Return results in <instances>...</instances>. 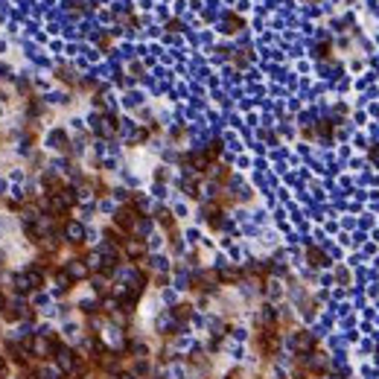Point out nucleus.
Returning a JSON list of instances; mask_svg holds the SVG:
<instances>
[{"label": "nucleus", "mask_w": 379, "mask_h": 379, "mask_svg": "<svg viewBox=\"0 0 379 379\" xmlns=\"http://www.w3.org/2000/svg\"><path fill=\"white\" fill-rule=\"evenodd\" d=\"M56 368L64 371V374H73V371H76V359H73L70 350H64V347L56 350Z\"/></svg>", "instance_id": "f257e3e1"}, {"label": "nucleus", "mask_w": 379, "mask_h": 379, "mask_svg": "<svg viewBox=\"0 0 379 379\" xmlns=\"http://www.w3.org/2000/svg\"><path fill=\"white\" fill-rule=\"evenodd\" d=\"M64 274H67L70 280H79V277H85V274H88V268H85V263H79V260H70V263L64 265Z\"/></svg>", "instance_id": "f03ea898"}, {"label": "nucleus", "mask_w": 379, "mask_h": 379, "mask_svg": "<svg viewBox=\"0 0 379 379\" xmlns=\"http://www.w3.org/2000/svg\"><path fill=\"white\" fill-rule=\"evenodd\" d=\"M64 233H67V239H70V242H82V236H85V227H82L79 222H70Z\"/></svg>", "instance_id": "7ed1b4c3"}, {"label": "nucleus", "mask_w": 379, "mask_h": 379, "mask_svg": "<svg viewBox=\"0 0 379 379\" xmlns=\"http://www.w3.org/2000/svg\"><path fill=\"white\" fill-rule=\"evenodd\" d=\"M47 143H50V149H67V134L64 131H53Z\"/></svg>", "instance_id": "20e7f679"}, {"label": "nucleus", "mask_w": 379, "mask_h": 379, "mask_svg": "<svg viewBox=\"0 0 379 379\" xmlns=\"http://www.w3.org/2000/svg\"><path fill=\"white\" fill-rule=\"evenodd\" d=\"M3 371H6V362H3V359H0V374H3Z\"/></svg>", "instance_id": "39448f33"}, {"label": "nucleus", "mask_w": 379, "mask_h": 379, "mask_svg": "<svg viewBox=\"0 0 379 379\" xmlns=\"http://www.w3.org/2000/svg\"><path fill=\"white\" fill-rule=\"evenodd\" d=\"M3 303H6V298H3V295H0V309H3Z\"/></svg>", "instance_id": "423d86ee"}]
</instances>
